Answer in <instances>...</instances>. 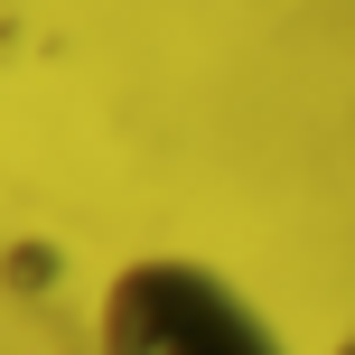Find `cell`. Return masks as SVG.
Masks as SVG:
<instances>
[{
    "label": "cell",
    "mask_w": 355,
    "mask_h": 355,
    "mask_svg": "<svg viewBox=\"0 0 355 355\" xmlns=\"http://www.w3.org/2000/svg\"><path fill=\"white\" fill-rule=\"evenodd\" d=\"M103 355H281L234 281L196 262H131L103 290Z\"/></svg>",
    "instance_id": "cell-1"
},
{
    "label": "cell",
    "mask_w": 355,
    "mask_h": 355,
    "mask_svg": "<svg viewBox=\"0 0 355 355\" xmlns=\"http://www.w3.org/2000/svg\"><path fill=\"white\" fill-rule=\"evenodd\" d=\"M337 355H355V337H346V346H337Z\"/></svg>",
    "instance_id": "cell-2"
}]
</instances>
